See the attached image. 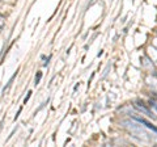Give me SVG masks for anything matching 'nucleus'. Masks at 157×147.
<instances>
[{"instance_id":"2","label":"nucleus","mask_w":157,"mask_h":147,"mask_svg":"<svg viewBox=\"0 0 157 147\" xmlns=\"http://www.w3.org/2000/svg\"><path fill=\"white\" fill-rule=\"evenodd\" d=\"M41 77H42V74L41 72H38V75L36 76V84H38L39 80H41Z\"/></svg>"},{"instance_id":"5","label":"nucleus","mask_w":157,"mask_h":147,"mask_svg":"<svg viewBox=\"0 0 157 147\" xmlns=\"http://www.w3.org/2000/svg\"><path fill=\"white\" fill-rule=\"evenodd\" d=\"M156 63H157V59H156Z\"/></svg>"},{"instance_id":"1","label":"nucleus","mask_w":157,"mask_h":147,"mask_svg":"<svg viewBox=\"0 0 157 147\" xmlns=\"http://www.w3.org/2000/svg\"><path fill=\"white\" fill-rule=\"evenodd\" d=\"M137 122H140V124H143L145 127H148V129H151V130H153L155 133H157V127H155V126H152L149 122H147L145 120H143V118H135Z\"/></svg>"},{"instance_id":"3","label":"nucleus","mask_w":157,"mask_h":147,"mask_svg":"<svg viewBox=\"0 0 157 147\" xmlns=\"http://www.w3.org/2000/svg\"><path fill=\"white\" fill-rule=\"evenodd\" d=\"M30 95H32V92H28V96L25 97V99H24V102H25V104H26V101L29 100V97H30Z\"/></svg>"},{"instance_id":"4","label":"nucleus","mask_w":157,"mask_h":147,"mask_svg":"<svg viewBox=\"0 0 157 147\" xmlns=\"http://www.w3.org/2000/svg\"><path fill=\"white\" fill-rule=\"evenodd\" d=\"M155 108H156V109H157V105H155Z\"/></svg>"}]
</instances>
